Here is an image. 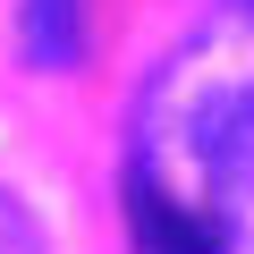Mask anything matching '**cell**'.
<instances>
[{
    "label": "cell",
    "mask_w": 254,
    "mask_h": 254,
    "mask_svg": "<svg viewBox=\"0 0 254 254\" xmlns=\"http://www.w3.org/2000/svg\"><path fill=\"white\" fill-rule=\"evenodd\" d=\"M195 136H203L195 161H203V178H212V195H220V229L254 254V85L229 93L220 110H203Z\"/></svg>",
    "instance_id": "6da1fadb"
},
{
    "label": "cell",
    "mask_w": 254,
    "mask_h": 254,
    "mask_svg": "<svg viewBox=\"0 0 254 254\" xmlns=\"http://www.w3.org/2000/svg\"><path fill=\"white\" fill-rule=\"evenodd\" d=\"M0 254H51L43 229H34V212H26L17 195H0Z\"/></svg>",
    "instance_id": "277c9868"
},
{
    "label": "cell",
    "mask_w": 254,
    "mask_h": 254,
    "mask_svg": "<svg viewBox=\"0 0 254 254\" xmlns=\"http://www.w3.org/2000/svg\"><path fill=\"white\" fill-rule=\"evenodd\" d=\"M127 237H136V254H229V229L195 203H178L153 170L127 178Z\"/></svg>",
    "instance_id": "7a4b0ae2"
},
{
    "label": "cell",
    "mask_w": 254,
    "mask_h": 254,
    "mask_svg": "<svg viewBox=\"0 0 254 254\" xmlns=\"http://www.w3.org/2000/svg\"><path fill=\"white\" fill-rule=\"evenodd\" d=\"M17 51L34 76H68L85 60V0H26L17 9Z\"/></svg>",
    "instance_id": "3957f363"
},
{
    "label": "cell",
    "mask_w": 254,
    "mask_h": 254,
    "mask_svg": "<svg viewBox=\"0 0 254 254\" xmlns=\"http://www.w3.org/2000/svg\"><path fill=\"white\" fill-rule=\"evenodd\" d=\"M246 9H254V0H246Z\"/></svg>",
    "instance_id": "5b68a950"
}]
</instances>
